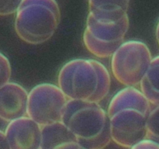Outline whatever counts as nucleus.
<instances>
[{"instance_id":"obj_1","label":"nucleus","mask_w":159,"mask_h":149,"mask_svg":"<svg viewBox=\"0 0 159 149\" xmlns=\"http://www.w3.org/2000/svg\"><path fill=\"white\" fill-rule=\"evenodd\" d=\"M57 83L68 100L99 103L110 92L111 79L99 61L75 59L61 67Z\"/></svg>"},{"instance_id":"obj_2","label":"nucleus","mask_w":159,"mask_h":149,"mask_svg":"<svg viewBox=\"0 0 159 149\" xmlns=\"http://www.w3.org/2000/svg\"><path fill=\"white\" fill-rule=\"evenodd\" d=\"M61 121L85 149H104L112 141L110 118L99 103L68 100Z\"/></svg>"},{"instance_id":"obj_3","label":"nucleus","mask_w":159,"mask_h":149,"mask_svg":"<svg viewBox=\"0 0 159 149\" xmlns=\"http://www.w3.org/2000/svg\"><path fill=\"white\" fill-rule=\"evenodd\" d=\"M60 21L56 0H22L16 12L15 31L26 43L40 45L52 37Z\"/></svg>"},{"instance_id":"obj_4","label":"nucleus","mask_w":159,"mask_h":149,"mask_svg":"<svg viewBox=\"0 0 159 149\" xmlns=\"http://www.w3.org/2000/svg\"><path fill=\"white\" fill-rule=\"evenodd\" d=\"M152 60V53L145 43L125 42L112 55V73L123 85L136 87L141 84Z\"/></svg>"},{"instance_id":"obj_5","label":"nucleus","mask_w":159,"mask_h":149,"mask_svg":"<svg viewBox=\"0 0 159 149\" xmlns=\"http://www.w3.org/2000/svg\"><path fill=\"white\" fill-rule=\"evenodd\" d=\"M129 27L127 14L113 23H102L89 13L83 34L84 45L96 57L109 58L124 42Z\"/></svg>"},{"instance_id":"obj_6","label":"nucleus","mask_w":159,"mask_h":149,"mask_svg":"<svg viewBox=\"0 0 159 149\" xmlns=\"http://www.w3.org/2000/svg\"><path fill=\"white\" fill-rule=\"evenodd\" d=\"M68 101L58 86L38 84L28 93L26 116L40 127L61 121Z\"/></svg>"},{"instance_id":"obj_7","label":"nucleus","mask_w":159,"mask_h":149,"mask_svg":"<svg viewBox=\"0 0 159 149\" xmlns=\"http://www.w3.org/2000/svg\"><path fill=\"white\" fill-rule=\"evenodd\" d=\"M148 113L136 108H124L109 116L111 140L130 148L146 138V120Z\"/></svg>"},{"instance_id":"obj_8","label":"nucleus","mask_w":159,"mask_h":149,"mask_svg":"<svg viewBox=\"0 0 159 149\" xmlns=\"http://www.w3.org/2000/svg\"><path fill=\"white\" fill-rule=\"evenodd\" d=\"M4 132L10 149H40L41 127L27 116L9 122Z\"/></svg>"},{"instance_id":"obj_9","label":"nucleus","mask_w":159,"mask_h":149,"mask_svg":"<svg viewBox=\"0 0 159 149\" xmlns=\"http://www.w3.org/2000/svg\"><path fill=\"white\" fill-rule=\"evenodd\" d=\"M28 92L20 84L8 82L0 87V119L9 122L26 116Z\"/></svg>"},{"instance_id":"obj_10","label":"nucleus","mask_w":159,"mask_h":149,"mask_svg":"<svg viewBox=\"0 0 159 149\" xmlns=\"http://www.w3.org/2000/svg\"><path fill=\"white\" fill-rule=\"evenodd\" d=\"M130 0H88L89 13L98 21L113 23L127 14Z\"/></svg>"},{"instance_id":"obj_11","label":"nucleus","mask_w":159,"mask_h":149,"mask_svg":"<svg viewBox=\"0 0 159 149\" xmlns=\"http://www.w3.org/2000/svg\"><path fill=\"white\" fill-rule=\"evenodd\" d=\"M151 106V103L141 91L135 87H127L120 91L112 98L109 104L107 114L110 116L124 108H136L148 113Z\"/></svg>"},{"instance_id":"obj_12","label":"nucleus","mask_w":159,"mask_h":149,"mask_svg":"<svg viewBox=\"0 0 159 149\" xmlns=\"http://www.w3.org/2000/svg\"><path fill=\"white\" fill-rule=\"evenodd\" d=\"M72 141H76L75 137L62 121L41 127L40 149H54L61 144Z\"/></svg>"},{"instance_id":"obj_13","label":"nucleus","mask_w":159,"mask_h":149,"mask_svg":"<svg viewBox=\"0 0 159 149\" xmlns=\"http://www.w3.org/2000/svg\"><path fill=\"white\" fill-rule=\"evenodd\" d=\"M140 87L152 106L159 105V56L152 58Z\"/></svg>"},{"instance_id":"obj_14","label":"nucleus","mask_w":159,"mask_h":149,"mask_svg":"<svg viewBox=\"0 0 159 149\" xmlns=\"http://www.w3.org/2000/svg\"><path fill=\"white\" fill-rule=\"evenodd\" d=\"M146 139L159 144V105L151 106L146 120Z\"/></svg>"},{"instance_id":"obj_15","label":"nucleus","mask_w":159,"mask_h":149,"mask_svg":"<svg viewBox=\"0 0 159 149\" xmlns=\"http://www.w3.org/2000/svg\"><path fill=\"white\" fill-rule=\"evenodd\" d=\"M12 69L9 60L5 55L0 52V87L9 82Z\"/></svg>"},{"instance_id":"obj_16","label":"nucleus","mask_w":159,"mask_h":149,"mask_svg":"<svg viewBox=\"0 0 159 149\" xmlns=\"http://www.w3.org/2000/svg\"><path fill=\"white\" fill-rule=\"evenodd\" d=\"M22 0H0V16L15 13Z\"/></svg>"},{"instance_id":"obj_17","label":"nucleus","mask_w":159,"mask_h":149,"mask_svg":"<svg viewBox=\"0 0 159 149\" xmlns=\"http://www.w3.org/2000/svg\"><path fill=\"white\" fill-rule=\"evenodd\" d=\"M130 149H159V144L145 138L135 144Z\"/></svg>"},{"instance_id":"obj_18","label":"nucleus","mask_w":159,"mask_h":149,"mask_svg":"<svg viewBox=\"0 0 159 149\" xmlns=\"http://www.w3.org/2000/svg\"><path fill=\"white\" fill-rule=\"evenodd\" d=\"M54 149H85L82 145H79L76 141L72 142H65L63 144H61L58 146L55 147Z\"/></svg>"},{"instance_id":"obj_19","label":"nucleus","mask_w":159,"mask_h":149,"mask_svg":"<svg viewBox=\"0 0 159 149\" xmlns=\"http://www.w3.org/2000/svg\"><path fill=\"white\" fill-rule=\"evenodd\" d=\"M0 149H10L4 131L0 130Z\"/></svg>"},{"instance_id":"obj_20","label":"nucleus","mask_w":159,"mask_h":149,"mask_svg":"<svg viewBox=\"0 0 159 149\" xmlns=\"http://www.w3.org/2000/svg\"><path fill=\"white\" fill-rule=\"evenodd\" d=\"M155 35H156V40H157V42H158V46H159V21H158V24H157V27H156V31H155Z\"/></svg>"}]
</instances>
